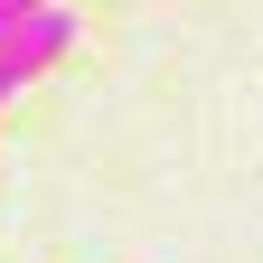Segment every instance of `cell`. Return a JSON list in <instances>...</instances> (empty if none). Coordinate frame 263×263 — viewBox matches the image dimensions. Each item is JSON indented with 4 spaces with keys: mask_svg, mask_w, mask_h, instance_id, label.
<instances>
[{
    "mask_svg": "<svg viewBox=\"0 0 263 263\" xmlns=\"http://www.w3.org/2000/svg\"><path fill=\"white\" fill-rule=\"evenodd\" d=\"M66 47H76V10H57V0H38V10L19 19V38H10V57L38 76V66H57Z\"/></svg>",
    "mask_w": 263,
    "mask_h": 263,
    "instance_id": "obj_1",
    "label": "cell"
},
{
    "mask_svg": "<svg viewBox=\"0 0 263 263\" xmlns=\"http://www.w3.org/2000/svg\"><path fill=\"white\" fill-rule=\"evenodd\" d=\"M28 10H38V0H0V47L19 38V19H28Z\"/></svg>",
    "mask_w": 263,
    "mask_h": 263,
    "instance_id": "obj_2",
    "label": "cell"
},
{
    "mask_svg": "<svg viewBox=\"0 0 263 263\" xmlns=\"http://www.w3.org/2000/svg\"><path fill=\"white\" fill-rule=\"evenodd\" d=\"M19 85H28V66H19L10 47H0V104H10V94H19Z\"/></svg>",
    "mask_w": 263,
    "mask_h": 263,
    "instance_id": "obj_3",
    "label": "cell"
}]
</instances>
